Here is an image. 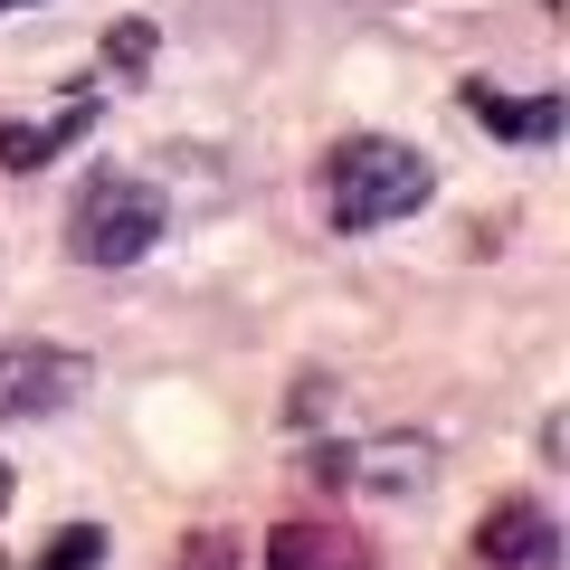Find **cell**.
Listing matches in <instances>:
<instances>
[{"label":"cell","instance_id":"obj_12","mask_svg":"<svg viewBox=\"0 0 570 570\" xmlns=\"http://www.w3.org/2000/svg\"><path fill=\"white\" fill-rule=\"evenodd\" d=\"M0 10H29V0H0Z\"/></svg>","mask_w":570,"mask_h":570},{"label":"cell","instance_id":"obj_1","mask_svg":"<svg viewBox=\"0 0 570 570\" xmlns=\"http://www.w3.org/2000/svg\"><path fill=\"white\" fill-rule=\"evenodd\" d=\"M438 200V163H428L419 142L400 134H343L324 153V219L343 238H371V228H400Z\"/></svg>","mask_w":570,"mask_h":570},{"label":"cell","instance_id":"obj_6","mask_svg":"<svg viewBox=\"0 0 570 570\" xmlns=\"http://www.w3.org/2000/svg\"><path fill=\"white\" fill-rule=\"evenodd\" d=\"M257 570H381V561H371V542L343 532V523H276L266 551H257Z\"/></svg>","mask_w":570,"mask_h":570},{"label":"cell","instance_id":"obj_4","mask_svg":"<svg viewBox=\"0 0 570 570\" xmlns=\"http://www.w3.org/2000/svg\"><path fill=\"white\" fill-rule=\"evenodd\" d=\"M475 570H561V523L532 494H504L475 523Z\"/></svg>","mask_w":570,"mask_h":570},{"label":"cell","instance_id":"obj_11","mask_svg":"<svg viewBox=\"0 0 570 570\" xmlns=\"http://www.w3.org/2000/svg\"><path fill=\"white\" fill-rule=\"evenodd\" d=\"M0 513H10V466H0Z\"/></svg>","mask_w":570,"mask_h":570},{"label":"cell","instance_id":"obj_10","mask_svg":"<svg viewBox=\"0 0 570 570\" xmlns=\"http://www.w3.org/2000/svg\"><path fill=\"white\" fill-rule=\"evenodd\" d=\"M181 570H238V542H228V532H200V542L181 551Z\"/></svg>","mask_w":570,"mask_h":570},{"label":"cell","instance_id":"obj_5","mask_svg":"<svg viewBox=\"0 0 570 570\" xmlns=\"http://www.w3.org/2000/svg\"><path fill=\"white\" fill-rule=\"evenodd\" d=\"M343 485H362V494H428L438 485V448L428 438H409V428H390V438H371V448H343Z\"/></svg>","mask_w":570,"mask_h":570},{"label":"cell","instance_id":"obj_3","mask_svg":"<svg viewBox=\"0 0 570 570\" xmlns=\"http://www.w3.org/2000/svg\"><path fill=\"white\" fill-rule=\"evenodd\" d=\"M96 362L67 343H0V428H29V419H58V409L86 400Z\"/></svg>","mask_w":570,"mask_h":570},{"label":"cell","instance_id":"obj_9","mask_svg":"<svg viewBox=\"0 0 570 570\" xmlns=\"http://www.w3.org/2000/svg\"><path fill=\"white\" fill-rule=\"evenodd\" d=\"M96 561H105V532H96V523H67L29 570H96Z\"/></svg>","mask_w":570,"mask_h":570},{"label":"cell","instance_id":"obj_8","mask_svg":"<svg viewBox=\"0 0 570 570\" xmlns=\"http://www.w3.org/2000/svg\"><path fill=\"white\" fill-rule=\"evenodd\" d=\"M86 124H96V96H86V86L67 96V115H58V124H0V171H39V163H58V153L86 134Z\"/></svg>","mask_w":570,"mask_h":570},{"label":"cell","instance_id":"obj_2","mask_svg":"<svg viewBox=\"0 0 570 570\" xmlns=\"http://www.w3.org/2000/svg\"><path fill=\"white\" fill-rule=\"evenodd\" d=\"M163 228H171L163 181H142V171H96V181L77 190V209H67V257L96 266V276H115V266L153 257Z\"/></svg>","mask_w":570,"mask_h":570},{"label":"cell","instance_id":"obj_7","mask_svg":"<svg viewBox=\"0 0 570 570\" xmlns=\"http://www.w3.org/2000/svg\"><path fill=\"white\" fill-rule=\"evenodd\" d=\"M466 115L485 124V134H504V142H551L570 105H561V96H532V105H513L504 86H485V77H475V86H466Z\"/></svg>","mask_w":570,"mask_h":570}]
</instances>
